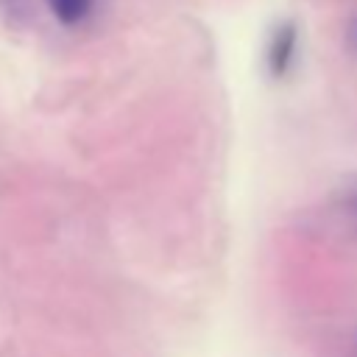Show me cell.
I'll return each mask as SVG.
<instances>
[{
    "mask_svg": "<svg viewBox=\"0 0 357 357\" xmlns=\"http://www.w3.org/2000/svg\"><path fill=\"white\" fill-rule=\"evenodd\" d=\"M349 42H351V47H357V22H351V28H349Z\"/></svg>",
    "mask_w": 357,
    "mask_h": 357,
    "instance_id": "277c9868",
    "label": "cell"
},
{
    "mask_svg": "<svg viewBox=\"0 0 357 357\" xmlns=\"http://www.w3.org/2000/svg\"><path fill=\"white\" fill-rule=\"evenodd\" d=\"M47 8L64 28H78L95 14V0H47Z\"/></svg>",
    "mask_w": 357,
    "mask_h": 357,
    "instance_id": "7a4b0ae2",
    "label": "cell"
},
{
    "mask_svg": "<svg viewBox=\"0 0 357 357\" xmlns=\"http://www.w3.org/2000/svg\"><path fill=\"white\" fill-rule=\"evenodd\" d=\"M340 209H343V215H346V220L357 229V187L354 190H349L346 195H343V201H340Z\"/></svg>",
    "mask_w": 357,
    "mask_h": 357,
    "instance_id": "3957f363",
    "label": "cell"
},
{
    "mask_svg": "<svg viewBox=\"0 0 357 357\" xmlns=\"http://www.w3.org/2000/svg\"><path fill=\"white\" fill-rule=\"evenodd\" d=\"M298 22L296 20H290V17H284V20H279L276 25H273V31H271V36H268V47H265V64H268V73L279 81V78H284L290 70H293V64H296V59H298Z\"/></svg>",
    "mask_w": 357,
    "mask_h": 357,
    "instance_id": "6da1fadb",
    "label": "cell"
}]
</instances>
